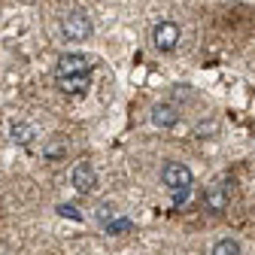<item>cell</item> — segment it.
<instances>
[{
	"label": "cell",
	"mask_w": 255,
	"mask_h": 255,
	"mask_svg": "<svg viewBox=\"0 0 255 255\" xmlns=\"http://www.w3.org/2000/svg\"><path fill=\"white\" fill-rule=\"evenodd\" d=\"M61 34H64V40H70V43H85L94 34V24H91V18L85 12L76 9V12H67L61 18Z\"/></svg>",
	"instance_id": "obj_1"
},
{
	"label": "cell",
	"mask_w": 255,
	"mask_h": 255,
	"mask_svg": "<svg viewBox=\"0 0 255 255\" xmlns=\"http://www.w3.org/2000/svg\"><path fill=\"white\" fill-rule=\"evenodd\" d=\"M231 195H234V182H231V179H219V182L207 185V191H204V204H207L210 213H222V210H228Z\"/></svg>",
	"instance_id": "obj_2"
},
{
	"label": "cell",
	"mask_w": 255,
	"mask_h": 255,
	"mask_svg": "<svg viewBox=\"0 0 255 255\" xmlns=\"http://www.w3.org/2000/svg\"><path fill=\"white\" fill-rule=\"evenodd\" d=\"M55 76H91V61L79 52H67V55L58 58Z\"/></svg>",
	"instance_id": "obj_3"
},
{
	"label": "cell",
	"mask_w": 255,
	"mask_h": 255,
	"mask_svg": "<svg viewBox=\"0 0 255 255\" xmlns=\"http://www.w3.org/2000/svg\"><path fill=\"white\" fill-rule=\"evenodd\" d=\"M179 24H173V21H161V24H155V30H152V43H155V49L158 52H173L176 46H179Z\"/></svg>",
	"instance_id": "obj_4"
},
{
	"label": "cell",
	"mask_w": 255,
	"mask_h": 255,
	"mask_svg": "<svg viewBox=\"0 0 255 255\" xmlns=\"http://www.w3.org/2000/svg\"><path fill=\"white\" fill-rule=\"evenodd\" d=\"M94 185H98V173H94L88 158H82V161L73 167V188L79 195H88V191H94Z\"/></svg>",
	"instance_id": "obj_5"
},
{
	"label": "cell",
	"mask_w": 255,
	"mask_h": 255,
	"mask_svg": "<svg viewBox=\"0 0 255 255\" xmlns=\"http://www.w3.org/2000/svg\"><path fill=\"white\" fill-rule=\"evenodd\" d=\"M161 182L167 188H179V185H191V170L179 161H167L161 167Z\"/></svg>",
	"instance_id": "obj_6"
},
{
	"label": "cell",
	"mask_w": 255,
	"mask_h": 255,
	"mask_svg": "<svg viewBox=\"0 0 255 255\" xmlns=\"http://www.w3.org/2000/svg\"><path fill=\"white\" fill-rule=\"evenodd\" d=\"M176 122H179V107H173V104H155L152 107V125L155 128L170 131Z\"/></svg>",
	"instance_id": "obj_7"
},
{
	"label": "cell",
	"mask_w": 255,
	"mask_h": 255,
	"mask_svg": "<svg viewBox=\"0 0 255 255\" xmlns=\"http://www.w3.org/2000/svg\"><path fill=\"white\" fill-rule=\"evenodd\" d=\"M55 82L64 94H85L91 88V76H55Z\"/></svg>",
	"instance_id": "obj_8"
},
{
	"label": "cell",
	"mask_w": 255,
	"mask_h": 255,
	"mask_svg": "<svg viewBox=\"0 0 255 255\" xmlns=\"http://www.w3.org/2000/svg\"><path fill=\"white\" fill-rule=\"evenodd\" d=\"M43 155L49 158V161H61V158L64 155H67V140H64V137H49L46 140V146H43Z\"/></svg>",
	"instance_id": "obj_9"
},
{
	"label": "cell",
	"mask_w": 255,
	"mask_h": 255,
	"mask_svg": "<svg viewBox=\"0 0 255 255\" xmlns=\"http://www.w3.org/2000/svg\"><path fill=\"white\" fill-rule=\"evenodd\" d=\"M104 231L107 234H131L134 231V222L125 219V216H113V219L104 222Z\"/></svg>",
	"instance_id": "obj_10"
},
{
	"label": "cell",
	"mask_w": 255,
	"mask_h": 255,
	"mask_svg": "<svg viewBox=\"0 0 255 255\" xmlns=\"http://www.w3.org/2000/svg\"><path fill=\"white\" fill-rule=\"evenodd\" d=\"M30 140H34V128H30L27 122H15V125H12V143L30 146Z\"/></svg>",
	"instance_id": "obj_11"
},
{
	"label": "cell",
	"mask_w": 255,
	"mask_h": 255,
	"mask_svg": "<svg viewBox=\"0 0 255 255\" xmlns=\"http://www.w3.org/2000/svg\"><path fill=\"white\" fill-rule=\"evenodd\" d=\"M210 255H240V243H237L234 237H225V240H219V243L213 246Z\"/></svg>",
	"instance_id": "obj_12"
},
{
	"label": "cell",
	"mask_w": 255,
	"mask_h": 255,
	"mask_svg": "<svg viewBox=\"0 0 255 255\" xmlns=\"http://www.w3.org/2000/svg\"><path fill=\"white\" fill-rule=\"evenodd\" d=\"M188 198H191V185L170 188V201H173V207H176V210H179V207H185V204H188Z\"/></svg>",
	"instance_id": "obj_13"
},
{
	"label": "cell",
	"mask_w": 255,
	"mask_h": 255,
	"mask_svg": "<svg viewBox=\"0 0 255 255\" xmlns=\"http://www.w3.org/2000/svg\"><path fill=\"white\" fill-rule=\"evenodd\" d=\"M58 216H67V219H73V222L82 219V213H79L73 204H58Z\"/></svg>",
	"instance_id": "obj_14"
},
{
	"label": "cell",
	"mask_w": 255,
	"mask_h": 255,
	"mask_svg": "<svg viewBox=\"0 0 255 255\" xmlns=\"http://www.w3.org/2000/svg\"><path fill=\"white\" fill-rule=\"evenodd\" d=\"M113 216H116V207L113 204H101L98 207V222H101V225H104L107 219H113Z\"/></svg>",
	"instance_id": "obj_15"
},
{
	"label": "cell",
	"mask_w": 255,
	"mask_h": 255,
	"mask_svg": "<svg viewBox=\"0 0 255 255\" xmlns=\"http://www.w3.org/2000/svg\"><path fill=\"white\" fill-rule=\"evenodd\" d=\"M207 131H210V134H216V131H219V125H216V122H201V125H198V131H195V134H198V137H204Z\"/></svg>",
	"instance_id": "obj_16"
}]
</instances>
